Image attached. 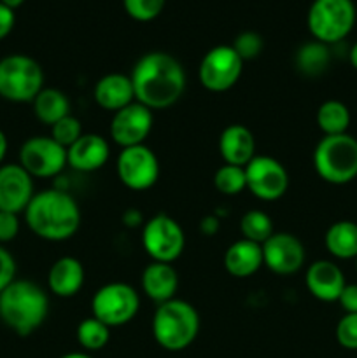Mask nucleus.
<instances>
[{
  "instance_id": "nucleus-3",
  "label": "nucleus",
  "mask_w": 357,
  "mask_h": 358,
  "mask_svg": "<svg viewBox=\"0 0 357 358\" xmlns=\"http://www.w3.org/2000/svg\"><path fill=\"white\" fill-rule=\"evenodd\" d=\"M49 299L28 280H14L0 292V320L18 336H30L46 322Z\"/></svg>"
},
{
  "instance_id": "nucleus-8",
  "label": "nucleus",
  "mask_w": 357,
  "mask_h": 358,
  "mask_svg": "<svg viewBox=\"0 0 357 358\" xmlns=\"http://www.w3.org/2000/svg\"><path fill=\"white\" fill-rule=\"evenodd\" d=\"M140 310V297L132 285L122 282L107 283L93 296V317L107 327H121L130 324Z\"/></svg>"
},
{
  "instance_id": "nucleus-24",
  "label": "nucleus",
  "mask_w": 357,
  "mask_h": 358,
  "mask_svg": "<svg viewBox=\"0 0 357 358\" xmlns=\"http://www.w3.org/2000/svg\"><path fill=\"white\" fill-rule=\"evenodd\" d=\"M326 248L332 257L349 261L357 257V224L352 220H338L324 236Z\"/></svg>"
},
{
  "instance_id": "nucleus-9",
  "label": "nucleus",
  "mask_w": 357,
  "mask_h": 358,
  "mask_svg": "<svg viewBox=\"0 0 357 358\" xmlns=\"http://www.w3.org/2000/svg\"><path fill=\"white\" fill-rule=\"evenodd\" d=\"M142 247L153 262L172 264L182 255L186 247V236L181 224L170 215H154L144 226Z\"/></svg>"
},
{
  "instance_id": "nucleus-23",
  "label": "nucleus",
  "mask_w": 357,
  "mask_h": 358,
  "mask_svg": "<svg viewBox=\"0 0 357 358\" xmlns=\"http://www.w3.org/2000/svg\"><path fill=\"white\" fill-rule=\"evenodd\" d=\"M84 266L76 257H62L51 266L48 285L55 296L74 297L84 285Z\"/></svg>"
},
{
  "instance_id": "nucleus-17",
  "label": "nucleus",
  "mask_w": 357,
  "mask_h": 358,
  "mask_svg": "<svg viewBox=\"0 0 357 358\" xmlns=\"http://www.w3.org/2000/svg\"><path fill=\"white\" fill-rule=\"evenodd\" d=\"M307 289L315 299L322 303H335L345 289L346 282L343 271L332 261H315L308 266L304 275Z\"/></svg>"
},
{
  "instance_id": "nucleus-14",
  "label": "nucleus",
  "mask_w": 357,
  "mask_h": 358,
  "mask_svg": "<svg viewBox=\"0 0 357 358\" xmlns=\"http://www.w3.org/2000/svg\"><path fill=\"white\" fill-rule=\"evenodd\" d=\"M153 110L133 101L128 107L114 112L111 122V138L122 149L144 145L153 129Z\"/></svg>"
},
{
  "instance_id": "nucleus-36",
  "label": "nucleus",
  "mask_w": 357,
  "mask_h": 358,
  "mask_svg": "<svg viewBox=\"0 0 357 358\" xmlns=\"http://www.w3.org/2000/svg\"><path fill=\"white\" fill-rule=\"evenodd\" d=\"M20 233V220L16 213L0 212V243L13 241Z\"/></svg>"
},
{
  "instance_id": "nucleus-41",
  "label": "nucleus",
  "mask_w": 357,
  "mask_h": 358,
  "mask_svg": "<svg viewBox=\"0 0 357 358\" xmlns=\"http://www.w3.org/2000/svg\"><path fill=\"white\" fill-rule=\"evenodd\" d=\"M349 59H350V65L354 66V69L357 70V42L356 44L350 48V52H349Z\"/></svg>"
},
{
  "instance_id": "nucleus-20",
  "label": "nucleus",
  "mask_w": 357,
  "mask_h": 358,
  "mask_svg": "<svg viewBox=\"0 0 357 358\" xmlns=\"http://www.w3.org/2000/svg\"><path fill=\"white\" fill-rule=\"evenodd\" d=\"M98 107L108 112H118L135 101V91L130 76L108 73L97 83L93 91Z\"/></svg>"
},
{
  "instance_id": "nucleus-22",
  "label": "nucleus",
  "mask_w": 357,
  "mask_h": 358,
  "mask_svg": "<svg viewBox=\"0 0 357 358\" xmlns=\"http://www.w3.org/2000/svg\"><path fill=\"white\" fill-rule=\"evenodd\" d=\"M262 266V247L248 240H238L224 254V268L234 278H248Z\"/></svg>"
},
{
  "instance_id": "nucleus-33",
  "label": "nucleus",
  "mask_w": 357,
  "mask_h": 358,
  "mask_svg": "<svg viewBox=\"0 0 357 358\" xmlns=\"http://www.w3.org/2000/svg\"><path fill=\"white\" fill-rule=\"evenodd\" d=\"M231 48L237 51L241 62L245 63L251 62V59H255L261 55V51L265 49V41H262V37L258 31H241L240 35H237Z\"/></svg>"
},
{
  "instance_id": "nucleus-40",
  "label": "nucleus",
  "mask_w": 357,
  "mask_h": 358,
  "mask_svg": "<svg viewBox=\"0 0 357 358\" xmlns=\"http://www.w3.org/2000/svg\"><path fill=\"white\" fill-rule=\"evenodd\" d=\"M7 149H9V142H7L6 133H4L2 129H0V163H2L4 157H6Z\"/></svg>"
},
{
  "instance_id": "nucleus-39",
  "label": "nucleus",
  "mask_w": 357,
  "mask_h": 358,
  "mask_svg": "<svg viewBox=\"0 0 357 358\" xmlns=\"http://www.w3.org/2000/svg\"><path fill=\"white\" fill-rule=\"evenodd\" d=\"M200 229L206 236H214V234L219 231V219L216 215H206L203 217L202 222H200Z\"/></svg>"
},
{
  "instance_id": "nucleus-31",
  "label": "nucleus",
  "mask_w": 357,
  "mask_h": 358,
  "mask_svg": "<svg viewBox=\"0 0 357 358\" xmlns=\"http://www.w3.org/2000/svg\"><path fill=\"white\" fill-rule=\"evenodd\" d=\"M83 135L84 133H83V126H80V121L77 117H74L72 114L59 119L56 124L51 126V138L55 140L56 143H59L63 149L72 147Z\"/></svg>"
},
{
  "instance_id": "nucleus-7",
  "label": "nucleus",
  "mask_w": 357,
  "mask_h": 358,
  "mask_svg": "<svg viewBox=\"0 0 357 358\" xmlns=\"http://www.w3.org/2000/svg\"><path fill=\"white\" fill-rule=\"evenodd\" d=\"M44 90V72L27 55H9L0 59V96L14 103L34 101Z\"/></svg>"
},
{
  "instance_id": "nucleus-44",
  "label": "nucleus",
  "mask_w": 357,
  "mask_h": 358,
  "mask_svg": "<svg viewBox=\"0 0 357 358\" xmlns=\"http://www.w3.org/2000/svg\"><path fill=\"white\" fill-rule=\"evenodd\" d=\"M356 269H357V257H356Z\"/></svg>"
},
{
  "instance_id": "nucleus-34",
  "label": "nucleus",
  "mask_w": 357,
  "mask_h": 358,
  "mask_svg": "<svg viewBox=\"0 0 357 358\" xmlns=\"http://www.w3.org/2000/svg\"><path fill=\"white\" fill-rule=\"evenodd\" d=\"M336 341L345 350H357V313H345L336 325Z\"/></svg>"
},
{
  "instance_id": "nucleus-35",
  "label": "nucleus",
  "mask_w": 357,
  "mask_h": 358,
  "mask_svg": "<svg viewBox=\"0 0 357 358\" xmlns=\"http://www.w3.org/2000/svg\"><path fill=\"white\" fill-rule=\"evenodd\" d=\"M14 280H16V262L13 255L0 245V292Z\"/></svg>"
},
{
  "instance_id": "nucleus-26",
  "label": "nucleus",
  "mask_w": 357,
  "mask_h": 358,
  "mask_svg": "<svg viewBox=\"0 0 357 358\" xmlns=\"http://www.w3.org/2000/svg\"><path fill=\"white\" fill-rule=\"evenodd\" d=\"M317 126L324 136L343 135L350 126L349 107L340 100L324 101L317 110Z\"/></svg>"
},
{
  "instance_id": "nucleus-16",
  "label": "nucleus",
  "mask_w": 357,
  "mask_h": 358,
  "mask_svg": "<svg viewBox=\"0 0 357 358\" xmlns=\"http://www.w3.org/2000/svg\"><path fill=\"white\" fill-rule=\"evenodd\" d=\"M34 194V180L21 164L0 166V212H24Z\"/></svg>"
},
{
  "instance_id": "nucleus-28",
  "label": "nucleus",
  "mask_w": 357,
  "mask_h": 358,
  "mask_svg": "<svg viewBox=\"0 0 357 358\" xmlns=\"http://www.w3.org/2000/svg\"><path fill=\"white\" fill-rule=\"evenodd\" d=\"M77 341L86 352H98L111 341V327L98 318H86L77 327Z\"/></svg>"
},
{
  "instance_id": "nucleus-10",
  "label": "nucleus",
  "mask_w": 357,
  "mask_h": 358,
  "mask_svg": "<svg viewBox=\"0 0 357 358\" xmlns=\"http://www.w3.org/2000/svg\"><path fill=\"white\" fill-rule=\"evenodd\" d=\"M244 62L231 45H216L202 58L198 66L200 84L212 93H224L238 83Z\"/></svg>"
},
{
  "instance_id": "nucleus-4",
  "label": "nucleus",
  "mask_w": 357,
  "mask_h": 358,
  "mask_svg": "<svg viewBox=\"0 0 357 358\" xmlns=\"http://www.w3.org/2000/svg\"><path fill=\"white\" fill-rule=\"evenodd\" d=\"M200 332V315L192 304L172 299L158 304L153 317L154 341L167 352H182L195 343Z\"/></svg>"
},
{
  "instance_id": "nucleus-21",
  "label": "nucleus",
  "mask_w": 357,
  "mask_h": 358,
  "mask_svg": "<svg viewBox=\"0 0 357 358\" xmlns=\"http://www.w3.org/2000/svg\"><path fill=\"white\" fill-rule=\"evenodd\" d=\"M178 289V275L172 264L150 262L142 273V290L154 303L163 304L175 299Z\"/></svg>"
},
{
  "instance_id": "nucleus-32",
  "label": "nucleus",
  "mask_w": 357,
  "mask_h": 358,
  "mask_svg": "<svg viewBox=\"0 0 357 358\" xmlns=\"http://www.w3.org/2000/svg\"><path fill=\"white\" fill-rule=\"evenodd\" d=\"M164 3H167V0H122L126 14L132 20L140 21V23L156 20L163 13Z\"/></svg>"
},
{
  "instance_id": "nucleus-30",
  "label": "nucleus",
  "mask_w": 357,
  "mask_h": 358,
  "mask_svg": "<svg viewBox=\"0 0 357 358\" xmlns=\"http://www.w3.org/2000/svg\"><path fill=\"white\" fill-rule=\"evenodd\" d=\"M214 185L220 194L237 196L247 189V178H245L244 166H233L224 164L214 175Z\"/></svg>"
},
{
  "instance_id": "nucleus-42",
  "label": "nucleus",
  "mask_w": 357,
  "mask_h": 358,
  "mask_svg": "<svg viewBox=\"0 0 357 358\" xmlns=\"http://www.w3.org/2000/svg\"><path fill=\"white\" fill-rule=\"evenodd\" d=\"M24 0H0V3H4L6 7H9V9H18V7L23 6Z\"/></svg>"
},
{
  "instance_id": "nucleus-18",
  "label": "nucleus",
  "mask_w": 357,
  "mask_h": 358,
  "mask_svg": "<svg viewBox=\"0 0 357 358\" xmlns=\"http://www.w3.org/2000/svg\"><path fill=\"white\" fill-rule=\"evenodd\" d=\"M108 154H111V149H108L107 140L100 135L88 133L66 149V164L77 171L90 173V171L100 170L107 163Z\"/></svg>"
},
{
  "instance_id": "nucleus-6",
  "label": "nucleus",
  "mask_w": 357,
  "mask_h": 358,
  "mask_svg": "<svg viewBox=\"0 0 357 358\" xmlns=\"http://www.w3.org/2000/svg\"><path fill=\"white\" fill-rule=\"evenodd\" d=\"M356 20L354 0H314L307 14L312 37L326 45L342 42L352 31Z\"/></svg>"
},
{
  "instance_id": "nucleus-5",
  "label": "nucleus",
  "mask_w": 357,
  "mask_h": 358,
  "mask_svg": "<svg viewBox=\"0 0 357 358\" xmlns=\"http://www.w3.org/2000/svg\"><path fill=\"white\" fill-rule=\"evenodd\" d=\"M318 177L332 185H345L357 177V138L349 133L324 136L314 150Z\"/></svg>"
},
{
  "instance_id": "nucleus-19",
  "label": "nucleus",
  "mask_w": 357,
  "mask_h": 358,
  "mask_svg": "<svg viewBox=\"0 0 357 358\" xmlns=\"http://www.w3.org/2000/svg\"><path fill=\"white\" fill-rule=\"evenodd\" d=\"M219 154L224 164L247 166L255 157L254 135L244 124H230L219 136Z\"/></svg>"
},
{
  "instance_id": "nucleus-15",
  "label": "nucleus",
  "mask_w": 357,
  "mask_h": 358,
  "mask_svg": "<svg viewBox=\"0 0 357 358\" xmlns=\"http://www.w3.org/2000/svg\"><path fill=\"white\" fill-rule=\"evenodd\" d=\"M262 247V264L275 275H294L307 259L303 243L290 233H273Z\"/></svg>"
},
{
  "instance_id": "nucleus-43",
  "label": "nucleus",
  "mask_w": 357,
  "mask_h": 358,
  "mask_svg": "<svg viewBox=\"0 0 357 358\" xmlns=\"http://www.w3.org/2000/svg\"><path fill=\"white\" fill-rule=\"evenodd\" d=\"M59 358H93V357L88 355V353H83V352H72V353H66V355H63Z\"/></svg>"
},
{
  "instance_id": "nucleus-11",
  "label": "nucleus",
  "mask_w": 357,
  "mask_h": 358,
  "mask_svg": "<svg viewBox=\"0 0 357 358\" xmlns=\"http://www.w3.org/2000/svg\"><path fill=\"white\" fill-rule=\"evenodd\" d=\"M115 171L125 187L132 191H147L160 177V161L146 143L128 147L118 156Z\"/></svg>"
},
{
  "instance_id": "nucleus-12",
  "label": "nucleus",
  "mask_w": 357,
  "mask_h": 358,
  "mask_svg": "<svg viewBox=\"0 0 357 358\" xmlns=\"http://www.w3.org/2000/svg\"><path fill=\"white\" fill-rule=\"evenodd\" d=\"M247 189L261 201H276L289 187V173L272 156H255L245 166Z\"/></svg>"
},
{
  "instance_id": "nucleus-29",
  "label": "nucleus",
  "mask_w": 357,
  "mask_h": 358,
  "mask_svg": "<svg viewBox=\"0 0 357 358\" xmlns=\"http://www.w3.org/2000/svg\"><path fill=\"white\" fill-rule=\"evenodd\" d=\"M240 231L244 240L254 241L258 245L265 243L275 233L270 215L261 210H251L245 213L240 220Z\"/></svg>"
},
{
  "instance_id": "nucleus-13",
  "label": "nucleus",
  "mask_w": 357,
  "mask_h": 358,
  "mask_svg": "<svg viewBox=\"0 0 357 358\" xmlns=\"http://www.w3.org/2000/svg\"><path fill=\"white\" fill-rule=\"evenodd\" d=\"M20 164L31 178L56 177L66 166V149L51 136H31L21 145Z\"/></svg>"
},
{
  "instance_id": "nucleus-25",
  "label": "nucleus",
  "mask_w": 357,
  "mask_h": 358,
  "mask_svg": "<svg viewBox=\"0 0 357 358\" xmlns=\"http://www.w3.org/2000/svg\"><path fill=\"white\" fill-rule=\"evenodd\" d=\"M34 105V114L44 124L52 126L59 119L66 117L70 114V101L63 91L55 87H44L31 101Z\"/></svg>"
},
{
  "instance_id": "nucleus-27",
  "label": "nucleus",
  "mask_w": 357,
  "mask_h": 358,
  "mask_svg": "<svg viewBox=\"0 0 357 358\" xmlns=\"http://www.w3.org/2000/svg\"><path fill=\"white\" fill-rule=\"evenodd\" d=\"M331 62L329 45L318 41L307 42L296 52V66L301 73L308 77H317L328 70Z\"/></svg>"
},
{
  "instance_id": "nucleus-38",
  "label": "nucleus",
  "mask_w": 357,
  "mask_h": 358,
  "mask_svg": "<svg viewBox=\"0 0 357 358\" xmlns=\"http://www.w3.org/2000/svg\"><path fill=\"white\" fill-rule=\"evenodd\" d=\"M14 23H16L14 10L4 6V3H0V41H2V38H6L7 35L13 31Z\"/></svg>"
},
{
  "instance_id": "nucleus-1",
  "label": "nucleus",
  "mask_w": 357,
  "mask_h": 358,
  "mask_svg": "<svg viewBox=\"0 0 357 358\" xmlns=\"http://www.w3.org/2000/svg\"><path fill=\"white\" fill-rule=\"evenodd\" d=\"M135 101L150 110H163L181 100L186 90V72L175 56L163 51L144 55L130 76Z\"/></svg>"
},
{
  "instance_id": "nucleus-37",
  "label": "nucleus",
  "mask_w": 357,
  "mask_h": 358,
  "mask_svg": "<svg viewBox=\"0 0 357 358\" xmlns=\"http://www.w3.org/2000/svg\"><path fill=\"white\" fill-rule=\"evenodd\" d=\"M338 303L345 313H357V283L345 285L343 292L340 294Z\"/></svg>"
},
{
  "instance_id": "nucleus-2",
  "label": "nucleus",
  "mask_w": 357,
  "mask_h": 358,
  "mask_svg": "<svg viewBox=\"0 0 357 358\" xmlns=\"http://www.w3.org/2000/svg\"><path fill=\"white\" fill-rule=\"evenodd\" d=\"M24 220L35 236L48 241H65L80 226V210L76 199L59 189L34 194L24 210Z\"/></svg>"
}]
</instances>
